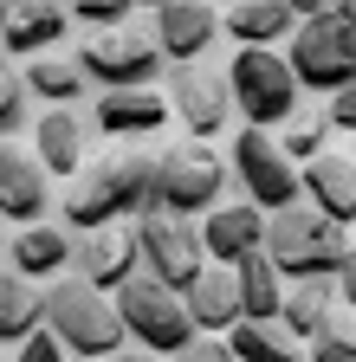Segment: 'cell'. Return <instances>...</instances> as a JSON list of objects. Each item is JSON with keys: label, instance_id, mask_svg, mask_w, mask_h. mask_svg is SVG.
<instances>
[{"label": "cell", "instance_id": "cell-23", "mask_svg": "<svg viewBox=\"0 0 356 362\" xmlns=\"http://www.w3.org/2000/svg\"><path fill=\"white\" fill-rule=\"evenodd\" d=\"M220 26H227L234 45H279L298 33V7L292 0H234Z\"/></svg>", "mask_w": 356, "mask_h": 362}, {"label": "cell", "instance_id": "cell-1", "mask_svg": "<svg viewBox=\"0 0 356 362\" xmlns=\"http://www.w3.org/2000/svg\"><path fill=\"white\" fill-rule=\"evenodd\" d=\"M149 201H156V156L117 143V149L91 156V162L71 175L59 214H65V233H98V226L137 220Z\"/></svg>", "mask_w": 356, "mask_h": 362}, {"label": "cell", "instance_id": "cell-9", "mask_svg": "<svg viewBox=\"0 0 356 362\" xmlns=\"http://www.w3.org/2000/svg\"><path fill=\"white\" fill-rule=\"evenodd\" d=\"M78 65H84V78L91 84H104V90H143V84H156V71H162V45H156V33H143V26H104V33H91L78 45Z\"/></svg>", "mask_w": 356, "mask_h": 362}, {"label": "cell", "instance_id": "cell-33", "mask_svg": "<svg viewBox=\"0 0 356 362\" xmlns=\"http://www.w3.org/2000/svg\"><path fill=\"white\" fill-rule=\"evenodd\" d=\"M324 123L331 129H356V84H343V90H331V98H324Z\"/></svg>", "mask_w": 356, "mask_h": 362}, {"label": "cell", "instance_id": "cell-18", "mask_svg": "<svg viewBox=\"0 0 356 362\" xmlns=\"http://www.w3.org/2000/svg\"><path fill=\"white\" fill-rule=\"evenodd\" d=\"M156 45H162V59H175V65H195L207 45H214V33H220V20H214V7H201V0H168V7H156Z\"/></svg>", "mask_w": 356, "mask_h": 362}, {"label": "cell", "instance_id": "cell-8", "mask_svg": "<svg viewBox=\"0 0 356 362\" xmlns=\"http://www.w3.org/2000/svg\"><path fill=\"white\" fill-rule=\"evenodd\" d=\"M285 65L298 78V90H343L356 84V33L343 26V13H318L298 20V33L285 39Z\"/></svg>", "mask_w": 356, "mask_h": 362}, {"label": "cell", "instance_id": "cell-35", "mask_svg": "<svg viewBox=\"0 0 356 362\" xmlns=\"http://www.w3.org/2000/svg\"><path fill=\"white\" fill-rule=\"evenodd\" d=\"M168 362H234V349H227V343H214V337H195L182 356H168Z\"/></svg>", "mask_w": 356, "mask_h": 362}, {"label": "cell", "instance_id": "cell-15", "mask_svg": "<svg viewBox=\"0 0 356 362\" xmlns=\"http://www.w3.org/2000/svg\"><path fill=\"white\" fill-rule=\"evenodd\" d=\"M201 246H207L214 265L253 259V252L265 246V214H259L253 201H220V207H207V214H201Z\"/></svg>", "mask_w": 356, "mask_h": 362}, {"label": "cell", "instance_id": "cell-39", "mask_svg": "<svg viewBox=\"0 0 356 362\" xmlns=\"http://www.w3.org/2000/svg\"><path fill=\"white\" fill-rule=\"evenodd\" d=\"M123 7H149L156 13V7H168V0H123Z\"/></svg>", "mask_w": 356, "mask_h": 362}, {"label": "cell", "instance_id": "cell-19", "mask_svg": "<svg viewBox=\"0 0 356 362\" xmlns=\"http://www.w3.org/2000/svg\"><path fill=\"white\" fill-rule=\"evenodd\" d=\"M182 310L195 337H220L240 324V291H234V265H201V279L182 291Z\"/></svg>", "mask_w": 356, "mask_h": 362}, {"label": "cell", "instance_id": "cell-38", "mask_svg": "<svg viewBox=\"0 0 356 362\" xmlns=\"http://www.w3.org/2000/svg\"><path fill=\"white\" fill-rule=\"evenodd\" d=\"M13 7H20V0H0V33H7V20H13Z\"/></svg>", "mask_w": 356, "mask_h": 362}, {"label": "cell", "instance_id": "cell-32", "mask_svg": "<svg viewBox=\"0 0 356 362\" xmlns=\"http://www.w3.org/2000/svg\"><path fill=\"white\" fill-rule=\"evenodd\" d=\"M65 13H71V20H84L91 33H104V26H123V20H130L123 0H65Z\"/></svg>", "mask_w": 356, "mask_h": 362}, {"label": "cell", "instance_id": "cell-37", "mask_svg": "<svg viewBox=\"0 0 356 362\" xmlns=\"http://www.w3.org/2000/svg\"><path fill=\"white\" fill-rule=\"evenodd\" d=\"M104 362H168V356H156V349H137V343H123L117 356H104Z\"/></svg>", "mask_w": 356, "mask_h": 362}, {"label": "cell", "instance_id": "cell-6", "mask_svg": "<svg viewBox=\"0 0 356 362\" xmlns=\"http://www.w3.org/2000/svg\"><path fill=\"white\" fill-rule=\"evenodd\" d=\"M137 259L156 285L168 291H188L201 279V265H207V246H201V226L188 214H168V207H143L137 220Z\"/></svg>", "mask_w": 356, "mask_h": 362}, {"label": "cell", "instance_id": "cell-22", "mask_svg": "<svg viewBox=\"0 0 356 362\" xmlns=\"http://www.w3.org/2000/svg\"><path fill=\"white\" fill-rule=\"evenodd\" d=\"M65 26H71L65 0H20L7 33H0V52H7V59L13 52H52V45L65 39Z\"/></svg>", "mask_w": 356, "mask_h": 362}, {"label": "cell", "instance_id": "cell-26", "mask_svg": "<svg viewBox=\"0 0 356 362\" xmlns=\"http://www.w3.org/2000/svg\"><path fill=\"white\" fill-rule=\"evenodd\" d=\"M227 349H234V362H311L298 349V337H285L279 324H246V317L227 330Z\"/></svg>", "mask_w": 356, "mask_h": 362}, {"label": "cell", "instance_id": "cell-24", "mask_svg": "<svg viewBox=\"0 0 356 362\" xmlns=\"http://www.w3.org/2000/svg\"><path fill=\"white\" fill-rule=\"evenodd\" d=\"M20 78H26V90H33L39 104H84V90H91L78 52H33Z\"/></svg>", "mask_w": 356, "mask_h": 362}, {"label": "cell", "instance_id": "cell-17", "mask_svg": "<svg viewBox=\"0 0 356 362\" xmlns=\"http://www.w3.org/2000/svg\"><path fill=\"white\" fill-rule=\"evenodd\" d=\"M168 123V98L156 84L143 90H104V98H91V129L117 136V143H137V136H156Z\"/></svg>", "mask_w": 356, "mask_h": 362}, {"label": "cell", "instance_id": "cell-16", "mask_svg": "<svg viewBox=\"0 0 356 362\" xmlns=\"http://www.w3.org/2000/svg\"><path fill=\"white\" fill-rule=\"evenodd\" d=\"M46 207H52V175L20 143H0V220L33 226V220H46Z\"/></svg>", "mask_w": 356, "mask_h": 362}, {"label": "cell", "instance_id": "cell-4", "mask_svg": "<svg viewBox=\"0 0 356 362\" xmlns=\"http://www.w3.org/2000/svg\"><path fill=\"white\" fill-rule=\"evenodd\" d=\"M227 90H234V110H240L246 129H279L304 104L285 52H272V45H240L234 65H227Z\"/></svg>", "mask_w": 356, "mask_h": 362}, {"label": "cell", "instance_id": "cell-3", "mask_svg": "<svg viewBox=\"0 0 356 362\" xmlns=\"http://www.w3.org/2000/svg\"><path fill=\"white\" fill-rule=\"evenodd\" d=\"M259 252L272 259V272L285 285H304V279H331L337 259L350 252V240L331 214H318L311 201H292L279 214H265V246Z\"/></svg>", "mask_w": 356, "mask_h": 362}, {"label": "cell", "instance_id": "cell-31", "mask_svg": "<svg viewBox=\"0 0 356 362\" xmlns=\"http://www.w3.org/2000/svg\"><path fill=\"white\" fill-rule=\"evenodd\" d=\"M7 362H71V356H65V343H59L46 324H39V330H26V337L13 343V356H7Z\"/></svg>", "mask_w": 356, "mask_h": 362}, {"label": "cell", "instance_id": "cell-27", "mask_svg": "<svg viewBox=\"0 0 356 362\" xmlns=\"http://www.w3.org/2000/svg\"><path fill=\"white\" fill-rule=\"evenodd\" d=\"M26 330H39V298H33V285L13 265H0V343L13 349Z\"/></svg>", "mask_w": 356, "mask_h": 362}, {"label": "cell", "instance_id": "cell-11", "mask_svg": "<svg viewBox=\"0 0 356 362\" xmlns=\"http://www.w3.org/2000/svg\"><path fill=\"white\" fill-rule=\"evenodd\" d=\"M162 98H168V117H182V129L195 136V143H207V136H220V129L234 123L227 71H207L201 59H195V65H175Z\"/></svg>", "mask_w": 356, "mask_h": 362}, {"label": "cell", "instance_id": "cell-41", "mask_svg": "<svg viewBox=\"0 0 356 362\" xmlns=\"http://www.w3.org/2000/svg\"><path fill=\"white\" fill-rule=\"evenodd\" d=\"M201 7H214V0H201Z\"/></svg>", "mask_w": 356, "mask_h": 362}, {"label": "cell", "instance_id": "cell-21", "mask_svg": "<svg viewBox=\"0 0 356 362\" xmlns=\"http://www.w3.org/2000/svg\"><path fill=\"white\" fill-rule=\"evenodd\" d=\"M7 265L20 272L26 285L33 279H59V272L71 265V233H65V226L33 220V226H20V233L7 240Z\"/></svg>", "mask_w": 356, "mask_h": 362}, {"label": "cell", "instance_id": "cell-30", "mask_svg": "<svg viewBox=\"0 0 356 362\" xmlns=\"http://www.w3.org/2000/svg\"><path fill=\"white\" fill-rule=\"evenodd\" d=\"M304 356H311V362H356V330L337 317L324 337H311V343H304Z\"/></svg>", "mask_w": 356, "mask_h": 362}, {"label": "cell", "instance_id": "cell-40", "mask_svg": "<svg viewBox=\"0 0 356 362\" xmlns=\"http://www.w3.org/2000/svg\"><path fill=\"white\" fill-rule=\"evenodd\" d=\"M343 26H350V33H356V0H350V13H343Z\"/></svg>", "mask_w": 356, "mask_h": 362}, {"label": "cell", "instance_id": "cell-2", "mask_svg": "<svg viewBox=\"0 0 356 362\" xmlns=\"http://www.w3.org/2000/svg\"><path fill=\"white\" fill-rule=\"evenodd\" d=\"M39 324H46L71 362H104L117 356L130 337H123V317H117V298L98 291V285H84V279H59L39 291Z\"/></svg>", "mask_w": 356, "mask_h": 362}, {"label": "cell", "instance_id": "cell-25", "mask_svg": "<svg viewBox=\"0 0 356 362\" xmlns=\"http://www.w3.org/2000/svg\"><path fill=\"white\" fill-rule=\"evenodd\" d=\"M234 291H240V317H246V324H272V317H279V298H285V279L272 272L265 252H253V259L234 265Z\"/></svg>", "mask_w": 356, "mask_h": 362}, {"label": "cell", "instance_id": "cell-14", "mask_svg": "<svg viewBox=\"0 0 356 362\" xmlns=\"http://www.w3.org/2000/svg\"><path fill=\"white\" fill-rule=\"evenodd\" d=\"M298 188H304V201L318 207V214H331L337 226H350L356 220V149L324 143L318 156L298 168Z\"/></svg>", "mask_w": 356, "mask_h": 362}, {"label": "cell", "instance_id": "cell-28", "mask_svg": "<svg viewBox=\"0 0 356 362\" xmlns=\"http://www.w3.org/2000/svg\"><path fill=\"white\" fill-rule=\"evenodd\" d=\"M331 143V123H324V104H298L285 123H279V149H285V162H311Z\"/></svg>", "mask_w": 356, "mask_h": 362}, {"label": "cell", "instance_id": "cell-34", "mask_svg": "<svg viewBox=\"0 0 356 362\" xmlns=\"http://www.w3.org/2000/svg\"><path fill=\"white\" fill-rule=\"evenodd\" d=\"M331 285H337V304L343 310H356V246L337 259V272H331Z\"/></svg>", "mask_w": 356, "mask_h": 362}, {"label": "cell", "instance_id": "cell-20", "mask_svg": "<svg viewBox=\"0 0 356 362\" xmlns=\"http://www.w3.org/2000/svg\"><path fill=\"white\" fill-rule=\"evenodd\" d=\"M337 317H343L337 285H331V279H304V285H292V291L279 298V317H272V324H279L285 337L311 343V337H324V330L337 324Z\"/></svg>", "mask_w": 356, "mask_h": 362}, {"label": "cell", "instance_id": "cell-13", "mask_svg": "<svg viewBox=\"0 0 356 362\" xmlns=\"http://www.w3.org/2000/svg\"><path fill=\"white\" fill-rule=\"evenodd\" d=\"M91 117H84L78 104H52V110H39L33 123V162L46 168V175H78L84 162H91Z\"/></svg>", "mask_w": 356, "mask_h": 362}, {"label": "cell", "instance_id": "cell-36", "mask_svg": "<svg viewBox=\"0 0 356 362\" xmlns=\"http://www.w3.org/2000/svg\"><path fill=\"white\" fill-rule=\"evenodd\" d=\"M298 20H318V13H350V0H292Z\"/></svg>", "mask_w": 356, "mask_h": 362}, {"label": "cell", "instance_id": "cell-12", "mask_svg": "<svg viewBox=\"0 0 356 362\" xmlns=\"http://www.w3.org/2000/svg\"><path fill=\"white\" fill-rule=\"evenodd\" d=\"M137 272H143V259H137V226H130V220L98 226V233H78V246H71V279L98 285V291H117V285L137 279Z\"/></svg>", "mask_w": 356, "mask_h": 362}, {"label": "cell", "instance_id": "cell-10", "mask_svg": "<svg viewBox=\"0 0 356 362\" xmlns=\"http://www.w3.org/2000/svg\"><path fill=\"white\" fill-rule=\"evenodd\" d=\"M227 156H234L240 194H246L259 214H279V207L304 201V188H298V162H285V149H279L272 129H240Z\"/></svg>", "mask_w": 356, "mask_h": 362}, {"label": "cell", "instance_id": "cell-5", "mask_svg": "<svg viewBox=\"0 0 356 362\" xmlns=\"http://www.w3.org/2000/svg\"><path fill=\"white\" fill-rule=\"evenodd\" d=\"M110 298H117V317H123V337L137 343V349L182 356V349L195 343V324H188V310H182V291L156 285L149 272H137V279L117 285Z\"/></svg>", "mask_w": 356, "mask_h": 362}, {"label": "cell", "instance_id": "cell-7", "mask_svg": "<svg viewBox=\"0 0 356 362\" xmlns=\"http://www.w3.org/2000/svg\"><path fill=\"white\" fill-rule=\"evenodd\" d=\"M227 194V156L207 149V143H175V149H156V201L149 207H168V214H207Z\"/></svg>", "mask_w": 356, "mask_h": 362}, {"label": "cell", "instance_id": "cell-29", "mask_svg": "<svg viewBox=\"0 0 356 362\" xmlns=\"http://www.w3.org/2000/svg\"><path fill=\"white\" fill-rule=\"evenodd\" d=\"M26 129V78L20 65L0 52V143H13V136Z\"/></svg>", "mask_w": 356, "mask_h": 362}]
</instances>
